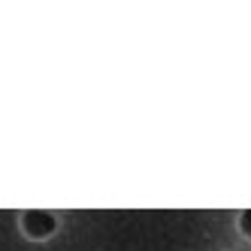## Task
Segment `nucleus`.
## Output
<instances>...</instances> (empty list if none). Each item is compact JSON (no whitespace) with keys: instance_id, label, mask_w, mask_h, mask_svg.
Segmentation results:
<instances>
[{"instance_id":"f257e3e1","label":"nucleus","mask_w":251,"mask_h":251,"mask_svg":"<svg viewBox=\"0 0 251 251\" xmlns=\"http://www.w3.org/2000/svg\"><path fill=\"white\" fill-rule=\"evenodd\" d=\"M25 230L30 236H49L55 230V218L49 212H27L25 215Z\"/></svg>"},{"instance_id":"f03ea898","label":"nucleus","mask_w":251,"mask_h":251,"mask_svg":"<svg viewBox=\"0 0 251 251\" xmlns=\"http://www.w3.org/2000/svg\"><path fill=\"white\" fill-rule=\"evenodd\" d=\"M242 230H245L248 236H251V209H248V212L242 215Z\"/></svg>"}]
</instances>
